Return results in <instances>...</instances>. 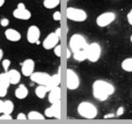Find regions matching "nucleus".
<instances>
[{
	"instance_id": "15",
	"label": "nucleus",
	"mask_w": 132,
	"mask_h": 124,
	"mask_svg": "<svg viewBox=\"0 0 132 124\" xmlns=\"http://www.w3.org/2000/svg\"><path fill=\"white\" fill-rule=\"evenodd\" d=\"M6 38L11 42H18L21 40V33L19 31L12 30V28H8L5 31Z\"/></svg>"
},
{
	"instance_id": "42",
	"label": "nucleus",
	"mask_w": 132,
	"mask_h": 124,
	"mask_svg": "<svg viewBox=\"0 0 132 124\" xmlns=\"http://www.w3.org/2000/svg\"><path fill=\"white\" fill-rule=\"evenodd\" d=\"M130 42L132 43V34H131V36H130Z\"/></svg>"
},
{
	"instance_id": "37",
	"label": "nucleus",
	"mask_w": 132,
	"mask_h": 124,
	"mask_svg": "<svg viewBox=\"0 0 132 124\" xmlns=\"http://www.w3.org/2000/svg\"><path fill=\"white\" fill-rule=\"evenodd\" d=\"M55 33L59 36V37H61V28H58V30L55 31Z\"/></svg>"
},
{
	"instance_id": "39",
	"label": "nucleus",
	"mask_w": 132,
	"mask_h": 124,
	"mask_svg": "<svg viewBox=\"0 0 132 124\" xmlns=\"http://www.w3.org/2000/svg\"><path fill=\"white\" fill-rule=\"evenodd\" d=\"M2 58H3V50L0 48V61L2 60Z\"/></svg>"
},
{
	"instance_id": "24",
	"label": "nucleus",
	"mask_w": 132,
	"mask_h": 124,
	"mask_svg": "<svg viewBox=\"0 0 132 124\" xmlns=\"http://www.w3.org/2000/svg\"><path fill=\"white\" fill-rule=\"evenodd\" d=\"M13 108L14 105L11 100H6V101H4V111H3V113L11 115L12 111H13Z\"/></svg>"
},
{
	"instance_id": "7",
	"label": "nucleus",
	"mask_w": 132,
	"mask_h": 124,
	"mask_svg": "<svg viewBox=\"0 0 132 124\" xmlns=\"http://www.w3.org/2000/svg\"><path fill=\"white\" fill-rule=\"evenodd\" d=\"M116 19V14L112 11H106L103 12L100 15H98L96 18V25L100 28H106L109 25H110L114 20Z\"/></svg>"
},
{
	"instance_id": "18",
	"label": "nucleus",
	"mask_w": 132,
	"mask_h": 124,
	"mask_svg": "<svg viewBox=\"0 0 132 124\" xmlns=\"http://www.w3.org/2000/svg\"><path fill=\"white\" fill-rule=\"evenodd\" d=\"M60 83H61V75L60 73H58V74H55L50 77L49 83L46 86L49 88V90H51L52 88H55L60 85Z\"/></svg>"
},
{
	"instance_id": "27",
	"label": "nucleus",
	"mask_w": 132,
	"mask_h": 124,
	"mask_svg": "<svg viewBox=\"0 0 132 124\" xmlns=\"http://www.w3.org/2000/svg\"><path fill=\"white\" fill-rule=\"evenodd\" d=\"M54 53H55L56 56L61 57V47L59 44L57 45L55 47H54Z\"/></svg>"
},
{
	"instance_id": "26",
	"label": "nucleus",
	"mask_w": 132,
	"mask_h": 124,
	"mask_svg": "<svg viewBox=\"0 0 132 124\" xmlns=\"http://www.w3.org/2000/svg\"><path fill=\"white\" fill-rule=\"evenodd\" d=\"M2 65H3V68L5 69V71L7 72L8 71L9 67L11 65V61L8 60V59H6V60H3L2 61Z\"/></svg>"
},
{
	"instance_id": "36",
	"label": "nucleus",
	"mask_w": 132,
	"mask_h": 124,
	"mask_svg": "<svg viewBox=\"0 0 132 124\" xmlns=\"http://www.w3.org/2000/svg\"><path fill=\"white\" fill-rule=\"evenodd\" d=\"M17 8H19V9H23V8H26V6L24 3H19L18 4V6H17Z\"/></svg>"
},
{
	"instance_id": "20",
	"label": "nucleus",
	"mask_w": 132,
	"mask_h": 124,
	"mask_svg": "<svg viewBox=\"0 0 132 124\" xmlns=\"http://www.w3.org/2000/svg\"><path fill=\"white\" fill-rule=\"evenodd\" d=\"M121 67L124 71L131 73L132 72V58L125 59L121 63Z\"/></svg>"
},
{
	"instance_id": "34",
	"label": "nucleus",
	"mask_w": 132,
	"mask_h": 124,
	"mask_svg": "<svg viewBox=\"0 0 132 124\" xmlns=\"http://www.w3.org/2000/svg\"><path fill=\"white\" fill-rule=\"evenodd\" d=\"M124 107H119L118 109H117V112H116V116H122L123 114H124Z\"/></svg>"
},
{
	"instance_id": "25",
	"label": "nucleus",
	"mask_w": 132,
	"mask_h": 124,
	"mask_svg": "<svg viewBox=\"0 0 132 124\" xmlns=\"http://www.w3.org/2000/svg\"><path fill=\"white\" fill-rule=\"evenodd\" d=\"M28 119H44V116L43 114L39 113L37 111H30L28 115Z\"/></svg>"
},
{
	"instance_id": "13",
	"label": "nucleus",
	"mask_w": 132,
	"mask_h": 124,
	"mask_svg": "<svg viewBox=\"0 0 132 124\" xmlns=\"http://www.w3.org/2000/svg\"><path fill=\"white\" fill-rule=\"evenodd\" d=\"M12 15H13V17L17 18V19L28 20L31 17V12L28 11L27 8H23V9L17 8L16 10H14L13 11Z\"/></svg>"
},
{
	"instance_id": "41",
	"label": "nucleus",
	"mask_w": 132,
	"mask_h": 124,
	"mask_svg": "<svg viewBox=\"0 0 132 124\" xmlns=\"http://www.w3.org/2000/svg\"><path fill=\"white\" fill-rule=\"evenodd\" d=\"M5 4V0H0V8Z\"/></svg>"
},
{
	"instance_id": "6",
	"label": "nucleus",
	"mask_w": 132,
	"mask_h": 124,
	"mask_svg": "<svg viewBox=\"0 0 132 124\" xmlns=\"http://www.w3.org/2000/svg\"><path fill=\"white\" fill-rule=\"evenodd\" d=\"M80 81L77 74L73 69H67L66 71V85L69 90H76L79 87Z\"/></svg>"
},
{
	"instance_id": "35",
	"label": "nucleus",
	"mask_w": 132,
	"mask_h": 124,
	"mask_svg": "<svg viewBox=\"0 0 132 124\" xmlns=\"http://www.w3.org/2000/svg\"><path fill=\"white\" fill-rule=\"evenodd\" d=\"M3 111H4V101L0 100V113L2 114Z\"/></svg>"
},
{
	"instance_id": "23",
	"label": "nucleus",
	"mask_w": 132,
	"mask_h": 124,
	"mask_svg": "<svg viewBox=\"0 0 132 124\" xmlns=\"http://www.w3.org/2000/svg\"><path fill=\"white\" fill-rule=\"evenodd\" d=\"M74 59L77 62H83L87 60V53L86 50H81V51H77L74 52Z\"/></svg>"
},
{
	"instance_id": "22",
	"label": "nucleus",
	"mask_w": 132,
	"mask_h": 124,
	"mask_svg": "<svg viewBox=\"0 0 132 124\" xmlns=\"http://www.w3.org/2000/svg\"><path fill=\"white\" fill-rule=\"evenodd\" d=\"M0 84L3 85L4 87H6V88H9V86L11 85V82H10V79H9L7 72L0 74Z\"/></svg>"
},
{
	"instance_id": "30",
	"label": "nucleus",
	"mask_w": 132,
	"mask_h": 124,
	"mask_svg": "<svg viewBox=\"0 0 132 124\" xmlns=\"http://www.w3.org/2000/svg\"><path fill=\"white\" fill-rule=\"evenodd\" d=\"M0 119H12V116L10 114L2 113V115L0 116Z\"/></svg>"
},
{
	"instance_id": "2",
	"label": "nucleus",
	"mask_w": 132,
	"mask_h": 124,
	"mask_svg": "<svg viewBox=\"0 0 132 124\" xmlns=\"http://www.w3.org/2000/svg\"><path fill=\"white\" fill-rule=\"evenodd\" d=\"M77 113L80 116H82L84 119H93L97 116L98 111H97L96 106L93 104L92 102L82 101L77 106Z\"/></svg>"
},
{
	"instance_id": "11",
	"label": "nucleus",
	"mask_w": 132,
	"mask_h": 124,
	"mask_svg": "<svg viewBox=\"0 0 132 124\" xmlns=\"http://www.w3.org/2000/svg\"><path fill=\"white\" fill-rule=\"evenodd\" d=\"M40 36H41V31H40V28L37 26H30L28 28L27 39H28V43H30V44L37 43L39 41V39H40Z\"/></svg>"
},
{
	"instance_id": "31",
	"label": "nucleus",
	"mask_w": 132,
	"mask_h": 124,
	"mask_svg": "<svg viewBox=\"0 0 132 124\" xmlns=\"http://www.w3.org/2000/svg\"><path fill=\"white\" fill-rule=\"evenodd\" d=\"M127 19L128 24L132 26V9L128 11V13H127Z\"/></svg>"
},
{
	"instance_id": "1",
	"label": "nucleus",
	"mask_w": 132,
	"mask_h": 124,
	"mask_svg": "<svg viewBox=\"0 0 132 124\" xmlns=\"http://www.w3.org/2000/svg\"><path fill=\"white\" fill-rule=\"evenodd\" d=\"M115 92V87L104 80H96L93 83V95L100 101H105Z\"/></svg>"
},
{
	"instance_id": "28",
	"label": "nucleus",
	"mask_w": 132,
	"mask_h": 124,
	"mask_svg": "<svg viewBox=\"0 0 132 124\" xmlns=\"http://www.w3.org/2000/svg\"><path fill=\"white\" fill-rule=\"evenodd\" d=\"M7 91H8V88H6V87L0 84V98L5 97L7 95Z\"/></svg>"
},
{
	"instance_id": "29",
	"label": "nucleus",
	"mask_w": 132,
	"mask_h": 124,
	"mask_svg": "<svg viewBox=\"0 0 132 124\" xmlns=\"http://www.w3.org/2000/svg\"><path fill=\"white\" fill-rule=\"evenodd\" d=\"M53 18H54L55 21H60L61 18V12H60V11H56V12H54V14H53Z\"/></svg>"
},
{
	"instance_id": "9",
	"label": "nucleus",
	"mask_w": 132,
	"mask_h": 124,
	"mask_svg": "<svg viewBox=\"0 0 132 124\" xmlns=\"http://www.w3.org/2000/svg\"><path fill=\"white\" fill-rule=\"evenodd\" d=\"M49 74L45 72H33L30 76V79L33 83L41 84V85H47L50 80Z\"/></svg>"
},
{
	"instance_id": "19",
	"label": "nucleus",
	"mask_w": 132,
	"mask_h": 124,
	"mask_svg": "<svg viewBox=\"0 0 132 124\" xmlns=\"http://www.w3.org/2000/svg\"><path fill=\"white\" fill-rule=\"evenodd\" d=\"M47 92H49V88L46 85H41L39 84V86L35 89V94L36 96L38 97L39 99H44Z\"/></svg>"
},
{
	"instance_id": "21",
	"label": "nucleus",
	"mask_w": 132,
	"mask_h": 124,
	"mask_svg": "<svg viewBox=\"0 0 132 124\" xmlns=\"http://www.w3.org/2000/svg\"><path fill=\"white\" fill-rule=\"evenodd\" d=\"M61 3V0H44V6L46 9H55Z\"/></svg>"
},
{
	"instance_id": "4",
	"label": "nucleus",
	"mask_w": 132,
	"mask_h": 124,
	"mask_svg": "<svg viewBox=\"0 0 132 124\" xmlns=\"http://www.w3.org/2000/svg\"><path fill=\"white\" fill-rule=\"evenodd\" d=\"M66 16L69 20L74 22H84L87 19V12L81 9L69 7L66 10Z\"/></svg>"
},
{
	"instance_id": "12",
	"label": "nucleus",
	"mask_w": 132,
	"mask_h": 124,
	"mask_svg": "<svg viewBox=\"0 0 132 124\" xmlns=\"http://www.w3.org/2000/svg\"><path fill=\"white\" fill-rule=\"evenodd\" d=\"M35 63L31 59H27L22 63V74L25 77H30L31 74L34 72Z\"/></svg>"
},
{
	"instance_id": "10",
	"label": "nucleus",
	"mask_w": 132,
	"mask_h": 124,
	"mask_svg": "<svg viewBox=\"0 0 132 124\" xmlns=\"http://www.w3.org/2000/svg\"><path fill=\"white\" fill-rule=\"evenodd\" d=\"M59 42H60V37L55 32L49 33L43 42V47L47 50L52 49L59 44Z\"/></svg>"
},
{
	"instance_id": "8",
	"label": "nucleus",
	"mask_w": 132,
	"mask_h": 124,
	"mask_svg": "<svg viewBox=\"0 0 132 124\" xmlns=\"http://www.w3.org/2000/svg\"><path fill=\"white\" fill-rule=\"evenodd\" d=\"M44 115L46 118H55V119H61V100L52 103L50 107L46 108L44 111Z\"/></svg>"
},
{
	"instance_id": "17",
	"label": "nucleus",
	"mask_w": 132,
	"mask_h": 124,
	"mask_svg": "<svg viewBox=\"0 0 132 124\" xmlns=\"http://www.w3.org/2000/svg\"><path fill=\"white\" fill-rule=\"evenodd\" d=\"M28 95V90L27 88V86L24 84H20L18 86V88L15 90V97L19 99H26Z\"/></svg>"
},
{
	"instance_id": "16",
	"label": "nucleus",
	"mask_w": 132,
	"mask_h": 124,
	"mask_svg": "<svg viewBox=\"0 0 132 124\" xmlns=\"http://www.w3.org/2000/svg\"><path fill=\"white\" fill-rule=\"evenodd\" d=\"M7 74L9 76L11 84H17L19 83L20 80H21V73L19 71H17L15 69H11V70H8Z\"/></svg>"
},
{
	"instance_id": "38",
	"label": "nucleus",
	"mask_w": 132,
	"mask_h": 124,
	"mask_svg": "<svg viewBox=\"0 0 132 124\" xmlns=\"http://www.w3.org/2000/svg\"><path fill=\"white\" fill-rule=\"evenodd\" d=\"M70 57H71V50L68 49V50H67V58L69 59Z\"/></svg>"
},
{
	"instance_id": "32",
	"label": "nucleus",
	"mask_w": 132,
	"mask_h": 124,
	"mask_svg": "<svg viewBox=\"0 0 132 124\" xmlns=\"http://www.w3.org/2000/svg\"><path fill=\"white\" fill-rule=\"evenodd\" d=\"M9 24H10V21H9V19H7V18H3V19L0 21V25L2 26V27H8Z\"/></svg>"
},
{
	"instance_id": "40",
	"label": "nucleus",
	"mask_w": 132,
	"mask_h": 124,
	"mask_svg": "<svg viewBox=\"0 0 132 124\" xmlns=\"http://www.w3.org/2000/svg\"><path fill=\"white\" fill-rule=\"evenodd\" d=\"M112 116H114V115L110 114V115H106V116H105V119H107V118H112Z\"/></svg>"
},
{
	"instance_id": "14",
	"label": "nucleus",
	"mask_w": 132,
	"mask_h": 124,
	"mask_svg": "<svg viewBox=\"0 0 132 124\" xmlns=\"http://www.w3.org/2000/svg\"><path fill=\"white\" fill-rule=\"evenodd\" d=\"M61 88L57 86L55 88H52L49 90V94H48V100L52 104L54 102H57L59 100H61Z\"/></svg>"
},
{
	"instance_id": "5",
	"label": "nucleus",
	"mask_w": 132,
	"mask_h": 124,
	"mask_svg": "<svg viewBox=\"0 0 132 124\" xmlns=\"http://www.w3.org/2000/svg\"><path fill=\"white\" fill-rule=\"evenodd\" d=\"M86 53L87 60H89L91 63H96L101 57V46L98 43H92L88 45Z\"/></svg>"
},
{
	"instance_id": "3",
	"label": "nucleus",
	"mask_w": 132,
	"mask_h": 124,
	"mask_svg": "<svg viewBox=\"0 0 132 124\" xmlns=\"http://www.w3.org/2000/svg\"><path fill=\"white\" fill-rule=\"evenodd\" d=\"M88 43L86 41L85 37L81 34H74L72 35L69 41V47L70 49L74 52L77 51H81V50H86L87 47H88Z\"/></svg>"
},
{
	"instance_id": "33",
	"label": "nucleus",
	"mask_w": 132,
	"mask_h": 124,
	"mask_svg": "<svg viewBox=\"0 0 132 124\" xmlns=\"http://www.w3.org/2000/svg\"><path fill=\"white\" fill-rule=\"evenodd\" d=\"M16 119H28V116H27L26 114H24V113H20V114H18V115H17Z\"/></svg>"
}]
</instances>
